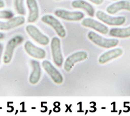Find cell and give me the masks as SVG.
<instances>
[{
    "label": "cell",
    "instance_id": "obj_2",
    "mask_svg": "<svg viewBox=\"0 0 130 116\" xmlns=\"http://www.w3.org/2000/svg\"><path fill=\"white\" fill-rule=\"evenodd\" d=\"M95 16L100 20L109 26H121L124 24L126 20L124 16H111L101 10L97 11Z\"/></svg>",
    "mask_w": 130,
    "mask_h": 116
},
{
    "label": "cell",
    "instance_id": "obj_11",
    "mask_svg": "<svg viewBox=\"0 0 130 116\" xmlns=\"http://www.w3.org/2000/svg\"><path fill=\"white\" fill-rule=\"evenodd\" d=\"M24 49L28 55L34 58L43 59L46 56V52L44 50L36 47L29 41L25 43Z\"/></svg>",
    "mask_w": 130,
    "mask_h": 116
},
{
    "label": "cell",
    "instance_id": "obj_18",
    "mask_svg": "<svg viewBox=\"0 0 130 116\" xmlns=\"http://www.w3.org/2000/svg\"><path fill=\"white\" fill-rule=\"evenodd\" d=\"M109 34L113 37L118 38H127L130 37V26L126 28H114L109 31Z\"/></svg>",
    "mask_w": 130,
    "mask_h": 116
},
{
    "label": "cell",
    "instance_id": "obj_1",
    "mask_svg": "<svg viewBox=\"0 0 130 116\" xmlns=\"http://www.w3.org/2000/svg\"><path fill=\"white\" fill-rule=\"evenodd\" d=\"M87 37L96 45L106 49L114 47L119 43L117 39L105 38L93 31H89L88 33Z\"/></svg>",
    "mask_w": 130,
    "mask_h": 116
},
{
    "label": "cell",
    "instance_id": "obj_8",
    "mask_svg": "<svg viewBox=\"0 0 130 116\" xmlns=\"http://www.w3.org/2000/svg\"><path fill=\"white\" fill-rule=\"evenodd\" d=\"M87 54L84 51H79L69 56L66 60L64 63V68L66 71L69 72L71 70L75 64L86 59Z\"/></svg>",
    "mask_w": 130,
    "mask_h": 116
},
{
    "label": "cell",
    "instance_id": "obj_26",
    "mask_svg": "<svg viewBox=\"0 0 130 116\" xmlns=\"http://www.w3.org/2000/svg\"><path fill=\"white\" fill-rule=\"evenodd\" d=\"M112 1H117V0H112Z\"/></svg>",
    "mask_w": 130,
    "mask_h": 116
},
{
    "label": "cell",
    "instance_id": "obj_21",
    "mask_svg": "<svg viewBox=\"0 0 130 116\" xmlns=\"http://www.w3.org/2000/svg\"><path fill=\"white\" fill-rule=\"evenodd\" d=\"M95 5H101L104 2V0H88Z\"/></svg>",
    "mask_w": 130,
    "mask_h": 116
},
{
    "label": "cell",
    "instance_id": "obj_4",
    "mask_svg": "<svg viewBox=\"0 0 130 116\" xmlns=\"http://www.w3.org/2000/svg\"><path fill=\"white\" fill-rule=\"evenodd\" d=\"M23 39L24 38L22 36L17 35L13 37L8 41L3 57L4 63H9L11 61L15 48L21 43Z\"/></svg>",
    "mask_w": 130,
    "mask_h": 116
},
{
    "label": "cell",
    "instance_id": "obj_19",
    "mask_svg": "<svg viewBox=\"0 0 130 116\" xmlns=\"http://www.w3.org/2000/svg\"><path fill=\"white\" fill-rule=\"evenodd\" d=\"M24 0H14V6L17 12L21 15H24L25 11L23 6Z\"/></svg>",
    "mask_w": 130,
    "mask_h": 116
},
{
    "label": "cell",
    "instance_id": "obj_13",
    "mask_svg": "<svg viewBox=\"0 0 130 116\" xmlns=\"http://www.w3.org/2000/svg\"><path fill=\"white\" fill-rule=\"evenodd\" d=\"M122 10L130 11L129 1L121 0L114 3L107 7L106 9V11L109 14H114Z\"/></svg>",
    "mask_w": 130,
    "mask_h": 116
},
{
    "label": "cell",
    "instance_id": "obj_16",
    "mask_svg": "<svg viewBox=\"0 0 130 116\" xmlns=\"http://www.w3.org/2000/svg\"><path fill=\"white\" fill-rule=\"evenodd\" d=\"M72 6L73 8L84 10L90 16H93L95 11L93 6L83 0H74L72 2Z\"/></svg>",
    "mask_w": 130,
    "mask_h": 116
},
{
    "label": "cell",
    "instance_id": "obj_9",
    "mask_svg": "<svg viewBox=\"0 0 130 116\" xmlns=\"http://www.w3.org/2000/svg\"><path fill=\"white\" fill-rule=\"evenodd\" d=\"M42 65L54 82L57 84H61L62 83L63 79L62 75L50 62L47 60H44L42 63Z\"/></svg>",
    "mask_w": 130,
    "mask_h": 116
},
{
    "label": "cell",
    "instance_id": "obj_22",
    "mask_svg": "<svg viewBox=\"0 0 130 116\" xmlns=\"http://www.w3.org/2000/svg\"><path fill=\"white\" fill-rule=\"evenodd\" d=\"M5 7V3L3 0H0V8H4Z\"/></svg>",
    "mask_w": 130,
    "mask_h": 116
},
{
    "label": "cell",
    "instance_id": "obj_27",
    "mask_svg": "<svg viewBox=\"0 0 130 116\" xmlns=\"http://www.w3.org/2000/svg\"><path fill=\"white\" fill-rule=\"evenodd\" d=\"M129 1H130V0H129Z\"/></svg>",
    "mask_w": 130,
    "mask_h": 116
},
{
    "label": "cell",
    "instance_id": "obj_6",
    "mask_svg": "<svg viewBox=\"0 0 130 116\" xmlns=\"http://www.w3.org/2000/svg\"><path fill=\"white\" fill-rule=\"evenodd\" d=\"M25 29L28 34L38 43L43 45H46L49 43V38L35 26L28 25L26 26Z\"/></svg>",
    "mask_w": 130,
    "mask_h": 116
},
{
    "label": "cell",
    "instance_id": "obj_14",
    "mask_svg": "<svg viewBox=\"0 0 130 116\" xmlns=\"http://www.w3.org/2000/svg\"><path fill=\"white\" fill-rule=\"evenodd\" d=\"M26 5L29 10L27 21L29 23L34 22L39 16V9L37 0H26Z\"/></svg>",
    "mask_w": 130,
    "mask_h": 116
},
{
    "label": "cell",
    "instance_id": "obj_23",
    "mask_svg": "<svg viewBox=\"0 0 130 116\" xmlns=\"http://www.w3.org/2000/svg\"><path fill=\"white\" fill-rule=\"evenodd\" d=\"M2 52H3V45L0 43V60H1V58Z\"/></svg>",
    "mask_w": 130,
    "mask_h": 116
},
{
    "label": "cell",
    "instance_id": "obj_7",
    "mask_svg": "<svg viewBox=\"0 0 130 116\" xmlns=\"http://www.w3.org/2000/svg\"><path fill=\"white\" fill-rule=\"evenodd\" d=\"M55 15L62 19L68 21H79L83 19L84 14L80 11H70L64 9H57L54 12Z\"/></svg>",
    "mask_w": 130,
    "mask_h": 116
},
{
    "label": "cell",
    "instance_id": "obj_17",
    "mask_svg": "<svg viewBox=\"0 0 130 116\" xmlns=\"http://www.w3.org/2000/svg\"><path fill=\"white\" fill-rule=\"evenodd\" d=\"M31 65L32 66V72L30 75L29 81L31 84H37L41 76V69L39 63L36 60L31 61Z\"/></svg>",
    "mask_w": 130,
    "mask_h": 116
},
{
    "label": "cell",
    "instance_id": "obj_10",
    "mask_svg": "<svg viewBox=\"0 0 130 116\" xmlns=\"http://www.w3.org/2000/svg\"><path fill=\"white\" fill-rule=\"evenodd\" d=\"M83 26L91 28L102 34H106L109 32L108 28L105 25L91 18H85L81 22Z\"/></svg>",
    "mask_w": 130,
    "mask_h": 116
},
{
    "label": "cell",
    "instance_id": "obj_24",
    "mask_svg": "<svg viewBox=\"0 0 130 116\" xmlns=\"http://www.w3.org/2000/svg\"><path fill=\"white\" fill-rule=\"evenodd\" d=\"M4 36H5L4 34L0 32V39H3V38L4 37Z\"/></svg>",
    "mask_w": 130,
    "mask_h": 116
},
{
    "label": "cell",
    "instance_id": "obj_12",
    "mask_svg": "<svg viewBox=\"0 0 130 116\" xmlns=\"http://www.w3.org/2000/svg\"><path fill=\"white\" fill-rule=\"evenodd\" d=\"M25 18L18 16L10 18L6 21H0V30H9L22 25L25 22Z\"/></svg>",
    "mask_w": 130,
    "mask_h": 116
},
{
    "label": "cell",
    "instance_id": "obj_25",
    "mask_svg": "<svg viewBox=\"0 0 130 116\" xmlns=\"http://www.w3.org/2000/svg\"><path fill=\"white\" fill-rule=\"evenodd\" d=\"M55 1H61V0H55Z\"/></svg>",
    "mask_w": 130,
    "mask_h": 116
},
{
    "label": "cell",
    "instance_id": "obj_15",
    "mask_svg": "<svg viewBox=\"0 0 130 116\" xmlns=\"http://www.w3.org/2000/svg\"><path fill=\"white\" fill-rule=\"evenodd\" d=\"M123 53V51L120 48H116L110 50L103 54L99 59V62L101 64H104L113 59L116 58Z\"/></svg>",
    "mask_w": 130,
    "mask_h": 116
},
{
    "label": "cell",
    "instance_id": "obj_3",
    "mask_svg": "<svg viewBox=\"0 0 130 116\" xmlns=\"http://www.w3.org/2000/svg\"><path fill=\"white\" fill-rule=\"evenodd\" d=\"M41 20L44 23L51 26L59 37L63 38L66 36V31L63 26L53 16L45 15L42 17Z\"/></svg>",
    "mask_w": 130,
    "mask_h": 116
},
{
    "label": "cell",
    "instance_id": "obj_20",
    "mask_svg": "<svg viewBox=\"0 0 130 116\" xmlns=\"http://www.w3.org/2000/svg\"><path fill=\"white\" fill-rule=\"evenodd\" d=\"M13 17V13L11 11H9V10H1L0 11V18L10 19Z\"/></svg>",
    "mask_w": 130,
    "mask_h": 116
},
{
    "label": "cell",
    "instance_id": "obj_5",
    "mask_svg": "<svg viewBox=\"0 0 130 116\" xmlns=\"http://www.w3.org/2000/svg\"><path fill=\"white\" fill-rule=\"evenodd\" d=\"M51 50L52 56L54 63L58 66L62 65L63 56L61 50L60 41L57 37H54L51 41Z\"/></svg>",
    "mask_w": 130,
    "mask_h": 116
}]
</instances>
